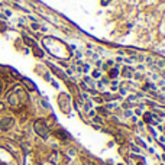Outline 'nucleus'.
I'll return each instance as SVG.
<instances>
[{
	"instance_id": "f257e3e1",
	"label": "nucleus",
	"mask_w": 165,
	"mask_h": 165,
	"mask_svg": "<svg viewBox=\"0 0 165 165\" xmlns=\"http://www.w3.org/2000/svg\"><path fill=\"white\" fill-rule=\"evenodd\" d=\"M22 91H23L22 88L15 87L13 91L7 96V101H9V104L12 106V107H18V106H20L22 104V101L25 100V94H23Z\"/></svg>"
},
{
	"instance_id": "f03ea898",
	"label": "nucleus",
	"mask_w": 165,
	"mask_h": 165,
	"mask_svg": "<svg viewBox=\"0 0 165 165\" xmlns=\"http://www.w3.org/2000/svg\"><path fill=\"white\" fill-rule=\"evenodd\" d=\"M33 127H35V132L38 133L41 138H44V139L48 138V127H46L44 120H36L35 125H33Z\"/></svg>"
},
{
	"instance_id": "7ed1b4c3",
	"label": "nucleus",
	"mask_w": 165,
	"mask_h": 165,
	"mask_svg": "<svg viewBox=\"0 0 165 165\" xmlns=\"http://www.w3.org/2000/svg\"><path fill=\"white\" fill-rule=\"evenodd\" d=\"M13 126H15V119L13 117H3V119L0 120V130H2V132H7V130H10Z\"/></svg>"
},
{
	"instance_id": "20e7f679",
	"label": "nucleus",
	"mask_w": 165,
	"mask_h": 165,
	"mask_svg": "<svg viewBox=\"0 0 165 165\" xmlns=\"http://www.w3.org/2000/svg\"><path fill=\"white\" fill-rule=\"evenodd\" d=\"M2 88H3V86H2V81H0V93H2Z\"/></svg>"
}]
</instances>
